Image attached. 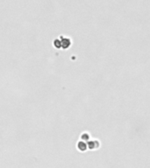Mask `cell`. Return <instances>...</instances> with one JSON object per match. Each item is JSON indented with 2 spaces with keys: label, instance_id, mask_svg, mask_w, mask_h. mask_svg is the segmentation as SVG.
Wrapping results in <instances>:
<instances>
[{
  "label": "cell",
  "instance_id": "1",
  "mask_svg": "<svg viewBox=\"0 0 150 168\" xmlns=\"http://www.w3.org/2000/svg\"><path fill=\"white\" fill-rule=\"evenodd\" d=\"M70 44H71V42L69 39L65 38L61 40V47H63V48H68L70 46Z\"/></svg>",
  "mask_w": 150,
  "mask_h": 168
},
{
  "label": "cell",
  "instance_id": "2",
  "mask_svg": "<svg viewBox=\"0 0 150 168\" xmlns=\"http://www.w3.org/2000/svg\"><path fill=\"white\" fill-rule=\"evenodd\" d=\"M83 146H85L86 147V145L84 144V143H83V142H80L79 144H78V148L80 149L81 151H84L86 148H83Z\"/></svg>",
  "mask_w": 150,
  "mask_h": 168
},
{
  "label": "cell",
  "instance_id": "3",
  "mask_svg": "<svg viewBox=\"0 0 150 168\" xmlns=\"http://www.w3.org/2000/svg\"><path fill=\"white\" fill-rule=\"evenodd\" d=\"M55 46L56 47H58V48L61 47V41H60L59 40H55Z\"/></svg>",
  "mask_w": 150,
  "mask_h": 168
}]
</instances>
